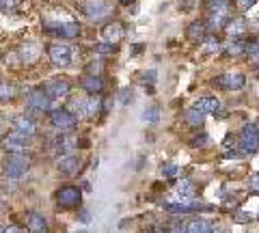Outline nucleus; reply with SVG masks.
<instances>
[{
	"mask_svg": "<svg viewBox=\"0 0 259 233\" xmlns=\"http://www.w3.org/2000/svg\"><path fill=\"white\" fill-rule=\"evenodd\" d=\"M238 145H240V151H244V154H255L259 149V127L253 123L242 127Z\"/></svg>",
	"mask_w": 259,
	"mask_h": 233,
	"instance_id": "nucleus-1",
	"label": "nucleus"
},
{
	"mask_svg": "<svg viewBox=\"0 0 259 233\" xmlns=\"http://www.w3.org/2000/svg\"><path fill=\"white\" fill-rule=\"evenodd\" d=\"M48 59H50L52 65H56V67H67V65H71V61H74L71 59V48L61 41L48 45Z\"/></svg>",
	"mask_w": 259,
	"mask_h": 233,
	"instance_id": "nucleus-2",
	"label": "nucleus"
},
{
	"mask_svg": "<svg viewBox=\"0 0 259 233\" xmlns=\"http://www.w3.org/2000/svg\"><path fill=\"white\" fill-rule=\"evenodd\" d=\"M56 203L63 210H76L82 203V195L76 186H63L59 192H56Z\"/></svg>",
	"mask_w": 259,
	"mask_h": 233,
	"instance_id": "nucleus-3",
	"label": "nucleus"
},
{
	"mask_svg": "<svg viewBox=\"0 0 259 233\" xmlns=\"http://www.w3.org/2000/svg\"><path fill=\"white\" fill-rule=\"evenodd\" d=\"M28 158L24 154H11L5 162V173L9 179H20L24 173L28 171Z\"/></svg>",
	"mask_w": 259,
	"mask_h": 233,
	"instance_id": "nucleus-4",
	"label": "nucleus"
},
{
	"mask_svg": "<svg viewBox=\"0 0 259 233\" xmlns=\"http://www.w3.org/2000/svg\"><path fill=\"white\" fill-rule=\"evenodd\" d=\"M76 121H78L76 115L67 108H56V110L50 112V123L61 132H69L71 127L76 125Z\"/></svg>",
	"mask_w": 259,
	"mask_h": 233,
	"instance_id": "nucleus-5",
	"label": "nucleus"
},
{
	"mask_svg": "<svg viewBox=\"0 0 259 233\" xmlns=\"http://www.w3.org/2000/svg\"><path fill=\"white\" fill-rule=\"evenodd\" d=\"M214 84L223 91H238L246 84V76L244 74H221L214 80Z\"/></svg>",
	"mask_w": 259,
	"mask_h": 233,
	"instance_id": "nucleus-6",
	"label": "nucleus"
},
{
	"mask_svg": "<svg viewBox=\"0 0 259 233\" xmlns=\"http://www.w3.org/2000/svg\"><path fill=\"white\" fill-rule=\"evenodd\" d=\"M82 11L91 20L106 18V15L110 13V3H108V0H87V3L82 5Z\"/></svg>",
	"mask_w": 259,
	"mask_h": 233,
	"instance_id": "nucleus-7",
	"label": "nucleus"
},
{
	"mask_svg": "<svg viewBox=\"0 0 259 233\" xmlns=\"http://www.w3.org/2000/svg\"><path fill=\"white\" fill-rule=\"evenodd\" d=\"M3 147L11 154H24L28 149V136H22L18 132H11L3 138Z\"/></svg>",
	"mask_w": 259,
	"mask_h": 233,
	"instance_id": "nucleus-8",
	"label": "nucleus"
},
{
	"mask_svg": "<svg viewBox=\"0 0 259 233\" xmlns=\"http://www.w3.org/2000/svg\"><path fill=\"white\" fill-rule=\"evenodd\" d=\"M50 95H48L44 89H35L28 93L26 98V106L30 110H50Z\"/></svg>",
	"mask_w": 259,
	"mask_h": 233,
	"instance_id": "nucleus-9",
	"label": "nucleus"
},
{
	"mask_svg": "<svg viewBox=\"0 0 259 233\" xmlns=\"http://www.w3.org/2000/svg\"><path fill=\"white\" fill-rule=\"evenodd\" d=\"M11 127H13V132H18V134H22V136H28V138L37 132L35 121H32L30 117H26V115L13 117V119H11Z\"/></svg>",
	"mask_w": 259,
	"mask_h": 233,
	"instance_id": "nucleus-10",
	"label": "nucleus"
},
{
	"mask_svg": "<svg viewBox=\"0 0 259 233\" xmlns=\"http://www.w3.org/2000/svg\"><path fill=\"white\" fill-rule=\"evenodd\" d=\"M102 37H104V41H108V43L121 41V39L125 37L123 24H121V22H110V24H106V26L102 28Z\"/></svg>",
	"mask_w": 259,
	"mask_h": 233,
	"instance_id": "nucleus-11",
	"label": "nucleus"
},
{
	"mask_svg": "<svg viewBox=\"0 0 259 233\" xmlns=\"http://www.w3.org/2000/svg\"><path fill=\"white\" fill-rule=\"evenodd\" d=\"M44 91L50 95V100L65 98V95L69 93V82H67V80H50V82L44 86Z\"/></svg>",
	"mask_w": 259,
	"mask_h": 233,
	"instance_id": "nucleus-12",
	"label": "nucleus"
},
{
	"mask_svg": "<svg viewBox=\"0 0 259 233\" xmlns=\"http://www.w3.org/2000/svg\"><path fill=\"white\" fill-rule=\"evenodd\" d=\"M205 35H207L205 22H190L188 28H186V39H188V41H192V43L203 41Z\"/></svg>",
	"mask_w": 259,
	"mask_h": 233,
	"instance_id": "nucleus-13",
	"label": "nucleus"
},
{
	"mask_svg": "<svg viewBox=\"0 0 259 233\" xmlns=\"http://www.w3.org/2000/svg\"><path fill=\"white\" fill-rule=\"evenodd\" d=\"M56 168H59L61 173H65V175H74L78 168H80V160H78V156H71V154L61 156V158H59V164H56Z\"/></svg>",
	"mask_w": 259,
	"mask_h": 233,
	"instance_id": "nucleus-14",
	"label": "nucleus"
},
{
	"mask_svg": "<svg viewBox=\"0 0 259 233\" xmlns=\"http://www.w3.org/2000/svg\"><path fill=\"white\" fill-rule=\"evenodd\" d=\"M26 229L30 233H44L48 229V224H46V218L39 212H28L26 214Z\"/></svg>",
	"mask_w": 259,
	"mask_h": 233,
	"instance_id": "nucleus-15",
	"label": "nucleus"
},
{
	"mask_svg": "<svg viewBox=\"0 0 259 233\" xmlns=\"http://www.w3.org/2000/svg\"><path fill=\"white\" fill-rule=\"evenodd\" d=\"M80 86H82V91L91 93V95H100L104 82H102L100 76H91V74H89V76H84L82 80H80Z\"/></svg>",
	"mask_w": 259,
	"mask_h": 233,
	"instance_id": "nucleus-16",
	"label": "nucleus"
},
{
	"mask_svg": "<svg viewBox=\"0 0 259 233\" xmlns=\"http://www.w3.org/2000/svg\"><path fill=\"white\" fill-rule=\"evenodd\" d=\"M52 33L59 35V37H63V39H74V37H78V33H80V26H78L76 22H65V24H59V26H54Z\"/></svg>",
	"mask_w": 259,
	"mask_h": 233,
	"instance_id": "nucleus-17",
	"label": "nucleus"
},
{
	"mask_svg": "<svg viewBox=\"0 0 259 233\" xmlns=\"http://www.w3.org/2000/svg\"><path fill=\"white\" fill-rule=\"evenodd\" d=\"M214 227L209 224L207 220H203V218H190L188 222L184 224V231L186 233H209Z\"/></svg>",
	"mask_w": 259,
	"mask_h": 233,
	"instance_id": "nucleus-18",
	"label": "nucleus"
},
{
	"mask_svg": "<svg viewBox=\"0 0 259 233\" xmlns=\"http://www.w3.org/2000/svg\"><path fill=\"white\" fill-rule=\"evenodd\" d=\"M184 121L188 125H192V127H201V125H203V121H205V112L192 106V108H188L184 112Z\"/></svg>",
	"mask_w": 259,
	"mask_h": 233,
	"instance_id": "nucleus-19",
	"label": "nucleus"
},
{
	"mask_svg": "<svg viewBox=\"0 0 259 233\" xmlns=\"http://www.w3.org/2000/svg\"><path fill=\"white\" fill-rule=\"evenodd\" d=\"M227 22H229V18H227L225 11H214V13H209L205 26H207V30H218V28L227 26Z\"/></svg>",
	"mask_w": 259,
	"mask_h": 233,
	"instance_id": "nucleus-20",
	"label": "nucleus"
},
{
	"mask_svg": "<svg viewBox=\"0 0 259 233\" xmlns=\"http://www.w3.org/2000/svg\"><path fill=\"white\" fill-rule=\"evenodd\" d=\"M194 108L203 110L205 115H207V112H218V110H221V102H218L216 98H201V100L194 102Z\"/></svg>",
	"mask_w": 259,
	"mask_h": 233,
	"instance_id": "nucleus-21",
	"label": "nucleus"
},
{
	"mask_svg": "<svg viewBox=\"0 0 259 233\" xmlns=\"http://www.w3.org/2000/svg\"><path fill=\"white\" fill-rule=\"evenodd\" d=\"M227 33H229V37H233V39H238L240 35H244V30H246V22L242 20V18H238V20H229L227 22Z\"/></svg>",
	"mask_w": 259,
	"mask_h": 233,
	"instance_id": "nucleus-22",
	"label": "nucleus"
},
{
	"mask_svg": "<svg viewBox=\"0 0 259 233\" xmlns=\"http://www.w3.org/2000/svg\"><path fill=\"white\" fill-rule=\"evenodd\" d=\"M76 145H78V138L74 134H63V136L56 138V149H59L61 154H67V151L71 147H76Z\"/></svg>",
	"mask_w": 259,
	"mask_h": 233,
	"instance_id": "nucleus-23",
	"label": "nucleus"
},
{
	"mask_svg": "<svg viewBox=\"0 0 259 233\" xmlns=\"http://www.w3.org/2000/svg\"><path fill=\"white\" fill-rule=\"evenodd\" d=\"M100 110H102V100H100V95H91V98L87 100V106H84V117L93 119Z\"/></svg>",
	"mask_w": 259,
	"mask_h": 233,
	"instance_id": "nucleus-24",
	"label": "nucleus"
},
{
	"mask_svg": "<svg viewBox=\"0 0 259 233\" xmlns=\"http://www.w3.org/2000/svg\"><path fill=\"white\" fill-rule=\"evenodd\" d=\"M20 56H22V63H35L39 59V50H37V45H32V43H26L20 50Z\"/></svg>",
	"mask_w": 259,
	"mask_h": 233,
	"instance_id": "nucleus-25",
	"label": "nucleus"
},
{
	"mask_svg": "<svg viewBox=\"0 0 259 233\" xmlns=\"http://www.w3.org/2000/svg\"><path fill=\"white\" fill-rule=\"evenodd\" d=\"M225 56H242L244 54V43L242 41H238V39H233V41H227V45H225Z\"/></svg>",
	"mask_w": 259,
	"mask_h": 233,
	"instance_id": "nucleus-26",
	"label": "nucleus"
},
{
	"mask_svg": "<svg viewBox=\"0 0 259 233\" xmlns=\"http://www.w3.org/2000/svg\"><path fill=\"white\" fill-rule=\"evenodd\" d=\"M18 95V89L9 82H0V102H11Z\"/></svg>",
	"mask_w": 259,
	"mask_h": 233,
	"instance_id": "nucleus-27",
	"label": "nucleus"
},
{
	"mask_svg": "<svg viewBox=\"0 0 259 233\" xmlns=\"http://www.w3.org/2000/svg\"><path fill=\"white\" fill-rule=\"evenodd\" d=\"M207 9L209 13H214V11H225L229 9V0H207Z\"/></svg>",
	"mask_w": 259,
	"mask_h": 233,
	"instance_id": "nucleus-28",
	"label": "nucleus"
},
{
	"mask_svg": "<svg viewBox=\"0 0 259 233\" xmlns=\"http://www.w3.org/2000/svg\"><path fill=\"white\" fill-rule=\"evenodd\" d=\"M203 50H205L207 54H216L218 50H221V43H218L216 37H205V39H203Z\"/></svg>",
	"mask_w": 259,
	"mask_h": 233,
	"instance_id": "nucleus-29",
	"label": "nucleus"
},
{
	"mask_svg": "<svg viewBox=\"0 0 259 233\" xmlns=\"http://www.w3.org/2000/svg\"><path fill=\"white\" fill-rule=\"evenodd\" d=\"M250 220H253V214L246 212V210H238L236 214H233V222L236 224H246Z\"/></svg>",
	"mask_w": 259,
	"mask_h": 233,
	"instance_id": "nucleus-30",
	"label": "nucleus"
},
{
	"mask_svg": "<svg viewBox=\"0 0 259 233\" xmlns=\"http://www.w3.org/2000/svg\"><path fill=\"white\" fill-rule=\"evenodd\" d=\"M177 173H180V171H177V166L173 162H164V164H162V175H164L166 179H175Z\"/></svg>",
	"mask_w": 259,
	"mask_h": 233,
	"instance_id": "nucleus-31",
	"label": "nucleus"
},
{
	"mask_svg": "<svg viewBox=\"0 0 259 233\" xmlns=\"http://www.w3.org/2000/svg\"><path fill=\"white\" fill-rule=\"evenodd\" d=\"M158 117H160L158 106H151V108H147V112H143V119H145L147 123H156V121H158Z\"/></svg>",
	"mask_w": 259,
	"mask_h": 233,
	"instance_id": "nucleus-32",
	"label": "nucleus"
},
{
	"mask_svg": "<svg viewBox=\"0 0 259 233\" xmlns=\"http://www.w3.org/2000/svg\"><path fill=\"white\" fill-rule=\"evenodd\" d=\"M244 54L248 56V61L255 59V56L259 54V41H248V43L244 45Z\"/></svg>",
	"mask_w": 259,
	"mask_h": 233,
	"instance_id": "nucleus-33",
	"label": "nucleus"
},
{
	"mask_svg": "<svg viewBox=\"0 0 259 233\" xmlns=\"http://www.w3.org/2000/svg\"><path fill=\"white\" fill-rule=\"evenodd\" d=\"M117 50V48H115V43H100V45H95V52L97 54H112V52H115Z\"/></svg>",
	"mask_w": 259,
	"mask_h": 233,
	"instance_id": "nucleus-34",
	"label": "nucleus"
},
{
	"mask_svg": "<svg viewBox=\"0 0 259 233\" xmlns=\"http://www.w3.org/2000/svg\"><path fill=\"white\" fill-rule=\"evenodd\" d=\"M20 5V0H0V9L3 11H13Z\"/></svg>",
	"mask_w": 259,
	"mask_h": 233,
	"instance_id": "nucleus-35",
	"label": "nucleus"
},
{
	"mask_svg": "<svg viewBox=\"0 0 259 233\" xmlns=\"http://www.w3.org/2000/svg\"><path fill=\"white\" fill-rule=\"evenodd\" d=\"M257 0H236V7H238V11H248L250 7H255Z\"/></svg>",
	"mask_w": 259,
	"mask_h": 233,
	"instance_id": "nucleus-36",
	"label": "nucleus"
},
{
	"mask_svg": "<svg viewBox=\"0 0 259 233\" xmlns=\"http://www.w3.org/2000/svg\"><path fill=\"white\" fill-rule=\"evenodd\" d=\"M119 100H121L123 106H127V104H132L134 95H132V91H130V89H123V91H121V95H119Z\"/></svg>",
	"mask_w": 259,
	"mask_h": 233,
	"instance_id": "nucleus-37",
	"label": "nucleus"
},
{
	"mask_svg": "<svg viewBox=\"0 0 259 233\" xmlns=\"http://www.w3.org/2000/svg\"><path fill=\"white\" fill-rule=\"evenodd\" d=\"M100 69H102V63H100V61H93L91 65L87 67V71H89L91 76H100Z\"/></svg>",
	"mask_w": 259,
	"mask_h": 233,
	"instance_id": "nucleus-38",
	"label": "nucleus"
},
{
	"mask_svg": "<svg viewBox=\"0 0 259 233\" xmlns=\"http://www.w3.org/2000/svg\"><path fill=\"white\" fill-rule=\"evenodd\" d=\"M207 141H209L207 136H205V134H201V136H197V138H192L190 145H192V147H205V143H207Z\"/></svg>",
	"mask_w": 259,
	"mask_h": 233,
	"instance_id": "nucleus-39",
	"label": "nucleus"
},
{
	"mask_svg": "<svg viewBox=\"0 0 259 233\" xmlns=\"http://www.w3.org/2000/svg\"><path fill=\"white\" fill-rule=\"evenodd\" d=\"M248 186H250V190H255V192H259V175H253V177H250V181H248Z\"/></svg>",
	"mask_w": 259,
	"mask_h": 233,
	"instance_id": "nucleus-40",
	"label": "nucleus"
},
{
	"mask_svg": "<svg viewBox=\"0 0 259 233\" xmlns=\"http://www.w3.org/2000/svg\"><path fill=\"white\" fill-rule=\"evenodd\" d=\"M3 233H26V231L20 229V227H15V224H11V227H5Z\"/></svg>",
	"mask_w": 259,
	"mask_h": 233,
	"instance_id": "nucleus-41",
	"label": "nucleus"
},
{
	"mask_svg": "<svg viewBox=\"0 0 259 233\" xmlns=\"http://www.w3.org/2000/svg\"><path fill=\"white\" fill-rule=\"evenodd\" d=\"M164 233H186V231H184L182 224H175V227H171V229H164Z\"/></svg>",
	"mask_w": 259,
	"mask_h": 233,
	"instance_id": "nucleus-42",
	"label": "nucleus"
},
{
	"mask_svg": "<svg viewBox=\"0 0 259 233\" xmlns=\"http://www.w3.org/2000/svg\"><path fill=\"white\" fill-rule=\"evenodd\" d=\"M80 220H84V222H89V220H91V216H89V212H87V210H82V212H80Z\"/></svg>",
	"mask_w": 259,
	"mask_h": 233,
	"instance_id": "nucleus-43",
	"label": "nucleus"
},
{
	"mask_svg": "<svg viewBox=\"0 0 259 233\" xmlns=\"http://www.w3.org/2000/svg\"><path fill=\"white\" fill-rule=\"evenodd\" d=\"M250 63H253V65H259V54L255 56V59H250Z\"/></svg>",
	"mask_w": 259,
	"mask_h": 233,
	"instance_id": "nucleus-44",
	"label": "nucleus"
},
{
	"mask_svg": "<svg viewBox=\"0 0 259 233\" xmlns=\"http://www.w3.org/2000/svg\"><path fill=\"white\" fill-rule=\"evenodd\" d=\"M209 233H225V231H223V229H212Z\"/></svg>",
	"mask_w": 259,
	"mask_h": 233,
	"instance_id": "nucleus-45",
	"label": "nucleus"
},
{
	"mask_svg": "<svg viewBox=\"0 0 259 233\" xmlns=\"http://www.w3.org/2000/svg\"><path fill=\"white\" fill-rule=\"evenodd\" d=\"M119 3H123V5H130V3H134V0H119Z\"/></svg>",
	"mask_w": 259,
	"mask_h": 233,
	"instance_id": "nucleus-46",
	"label": "nucleus"
},
{
	"mask_svg": "<svg viewBox=\"0 0 259 233\" xmlns=\"http://www.w3.org/2000/svg\"><path fill=\"white\" fill-rule=\"evenodd\" d=\"M74 233H89V231H74Z\"/></svg>",
	"mask_w": 259,
	"mask_h": 233,
	"instance_id": "nucleus-47",
	"label": "nucleus"
},
{
	"mask_svg": "<svg viewBox=\"0 0 259 233\" xmlns=\"http://www.w3.org/2000/svg\"><path fill=\"white\" fill-rule=\"evenodd\" d=\"M0 132H3V121H0Z\"/></svg>",
	"mask_w": 259,
	"mask_h": 233,
	"instance_id": "nucleus-48",
	"label": "nucleus"
},
{
	"mask_svg": "<svg viewBox=\"0 0 259 233\" xmlns=\"http://www.w3.org/2000/svg\"><path fill=\"white\" fill-rule=\"evenodd\" d=\"M257 80H259V74H257Z\"/></svg>",
	"mask_w": 259,
	"mask_h": 233,
	"instance_id": "nucleus-49",
	"label": "nucleus"
},
{
	"mask_svg": "<svg viewBox=\"0 0 259 233\" xmlns=\"http://www.w3.org/2000/svg\"><path fill=\"white\" fill-rule=\"evenodd\" d=\"M0 233H3V229H0Z\"/></svg>",
	"mask_w": 259,
	"mask_h": 233,
	"instance_id": "nucleus-50",
	"label": "nucleus"
},
{
	"mask_svg": "<svg viewBox=\"0 0 259 233\" xmlns=\"http://www.w3.org/2000/svg\"><path fill=\"white\" fill-rule=\"evenodd\" d=\"M257 218H259V216H257Z\"/></svg>",
	"mask_w": 259,
	"mask_h": 233,
	"instance_id": "nucleus-51",
	"label": "nucleus"
}]
</instances>
